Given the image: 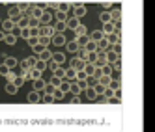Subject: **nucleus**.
Segmentation results:
<instances>
[{"mask_svg": "<svg viewBox=\"0 0 155 132\" xmlns=\"http://www.w3.org/2000/svg\"><path fill=\"white\" fill-rule=\"evenodd\" d=\"M23 17V11L19 9V6H13V8H9V11H8V19L9 20H13V23H17V20Z\"/></svg>", "mask_w": 155, "mask_h": 132, "instance_id": "f257e3e1", "label": "nucleus"}, {"mask_svg": "<svg viewBox=\"0 0 155 132\" xmlns=\"http://www.w3.org/2000/svg\"><path fill=\"white\" fill-rule=\"evenodd\" d=\"M105 56H107V63H116V61H120V54L118 52H114L112 50V47H108L107 50H105Z\"/></svg>", "mask_w": 155, "mask_h": 132, "instance_id": "f03ea898", "label": "nucleus"}, {"mask_svg": "<svg viewBox=\"0 0 155 132\" xmlns=\"http://www.w3.org/2000/svg\"><path fill=\"white\" fill-rule=\"evenodd\" d=\"M38 20H39V24H43V26H51V24L54 23V20H52V13H51V11H47V9L41 13V17H39Z\"/></svg>", "mask_w": 155, "mask_h": 132, "instance_id": "7ed1b4c3", "label": "nucleus"}, {"mask_svg": "<svg viewBox=\"0 0 155 132\" xmlns=\"http://www.w3.org/2000/svg\"><path fill=\"white\" fill-rule=\"evenodd\" d=\"M65 41H68V39H65L64 34H54V36L51 37V43H52L54 47H64V45H65Z\"/></svg>", "mask_w": 155, "mask_h": 132, "instance_id": "20e7f679", "label": "nucleus"}, {"mask_svg": "<svg viewBox=\"0 0 155 132\" xmlns=\"http://www.w3.org/2000/svg\"><path fill=\"white\" fill-rule=\"evenodd\" d=\"M38 34H39V36H47V37H52V36H54L52 24H51V26H43V24H39V26H38Z\"/></svg>", "mask_w": 155, "mask_h": 132, "instance_id": "39448f33", "label": "nucleus"}, {"mask_svg": "<svg viewBox=\"0 0 155 132\" xmlns=\"http://www.w3.org/2000/svg\"><path fill=\"white\" fill-rule=\"evenodd\" d=\"M0 24H2V32H4V34H9V32L15 30V23H13V20H9V19L0 20Z\"/></svg>", "mask_w": 155, "mask_h": 132, "instance_id": "423d86ee", "label": "nucleus"}, {"mask_svg": "<svg viewBox=\"0 0 155 132\" xmlns=\"http://www.w3.org/2000/svg\"><path fill=\"white\" fill-rule=\"evenodd\" d=\"M26 101H28V102H32V104H36V102H41V93H39V91H34V90H32V91L26 95Z\"/></svg>", "mask_w": 155, "mask_h": 132, "instance_id": "0eeeda50", "label": "nucleus"}, {"mask_svg": "<svg viewBox=\"0 0 155 132\" xmlns=\"http://www.w3.org/2000/svg\"><path fill=\"white\" fill-rule=\"evenodd\" d=\"M69 67L71 69H75V71H81V69H84V61L81 60V58H71V61H69Z\"/></svg>", "mask_w": 155, "mask_h": 132, "instance_id": "6e6552de", "label": "nucleus"}, {"mask_svg": "<svg viewBox=\"0 0 155 132\" xmlns=\"http://www.w3.org/2000/svg\"><path fill=\"white\" fill-rule=\"evenodd\" d=\"M68 93H71V95H81L82 93V90H81V86H79V82H77V80H71L69 82V91Z\"/></svg>", "mask_w": 155, "mask_h": 132, "instance_id": "1a4fd4ad", "label": "nucleus"}, {"mask_svg": "<svg viewBox=\"0 0 155 132\" xmlns=\"http://www.w3.org/2000/svg\"><path fill=\"white\" fill-rule=\"evenodd\" d=\"M81 24V19H77V17H71L65 20V30H75L77 26Z\"/></svg>", "mask_w": 155, "mask_h": 132, "instance_id": "9d476101", "label": "nucleus"}, {"mask_svg": "<svg viewBox=\"0 0 155 132\" xmlns=\"http://www.w3.org/2000/svg\"><path fill=\"white\" fill-rule=\"evenodd\" d=\"M73 11H75V15H73V17L81 19V17H84V15H86V6H84V4H77V6L73 8Z\"/></svg>", "mask_w": 155, "mask_h": 132, "instance_id": "9b49d317", "label": "nucleus"}, {"mask_svg": "<svg viewBox=\"0 0 155 132\" xmlns=\"http://www.w3.org/2000/svg\"><path fill=\"white\" fill-rule=\"evenodd\" d=\"M103 34L105 36H110V34H114V32H116V26H114V23H112V20H110V23H103Z\"/></svg>", "mask_w": 155, "mask_h": 132, "instance_id": "f8f14e48", "label": "nucleus"}, {"mask_svg": "<svg viewBox=\"0 0 155 132\" xmlns=\"http://www.w3.org/2000/svg\"><path fill=\"white\" fill-rule=\"evenodd\" d=\"M51 60H52L54 63H56V65H62V63L65 61V54H64V52H52Z\"/></svg>", "mask_w": 155, "mask_h": 132, "instance_id": "ddd939ff", "label": "nucleus"}, {"mask_svg": "<svg viewBox=\"0 0 155 132\" xmlns=\"http://www.w3.org/2000/svg\"><path fill=\"white\" fill-rule=\"evenodd\" d=\"M52 30H54V34H64V32H65V23L54 20V23H52Z\"/></svg>", "mask_w": 155, "mask_h": 132, "instance_id": "4468645a", "label": "nucleus"}, {"mask_svg": "<svg viewBox=\"0 0 155 132\" xmlns=\"http://www.w3.org/2000/svg\"><path fill=\"white\" fill-rule=\"evenodd\" d=\"M65 47H68V52L77 54V50H79V43H77L75 39L73 41H65Z\"/></svg>", "mask_w": 155, "mask_h": 132, "instance_id": "2eb2a0df", "label": "nucleus"}, {"mask_svg": "<svg viewBox=\"0 0 155 132\" xmlns=\"http://www.w3.org/2000/svg\"><path fill=\"white\" fill-rule=\"evenodd\" d=\"M51 56H52V52H51L49 49H43V52H39V54H38V60H41V61H49V60H51Z\"/></svg>", "mask_w": 155, "mask_h": 132, "instance_id": "dca6fc26", "label": "nucleus"}, {"mask_svg": "<svg viewBox=\"0 0 155 132\" xmlns=\"http://www.w3.org/2000/svg\"><path fill=\"white\" fill-rule=\"evenodd\" d=\"M54 20H58V23H65V20H68V13L56 9V11H54Z\"/></svg>", "mask_w": 155, "mask_h": 132, "instance_id": "f3484780", "label": "nucleus"}, {"mask_svg": "<svg viewBox=\"0 0 155 132\" xmlns=\"http://www.w3.org/2000/svg\"><path fill=\"white\" fill-rule=\"evenodd\" d=\"M95 69H97V65H95V63H84V69H82V71H84L88 76H94Z\"/></svg>", "mask_w": 155, "mask_h": 132, "instance_id": "a211bd4d", "label": "nucleus"}, {"mask_svg": "<svg viewBox=\"0 0 155 132\" xmlns=\"http://www.w3.org/2000/svg\"><path fill=\"white\" fill-rule=\"evenodd\" d=\"M2 41H6L8 45H15V43H17V36L13 34V32H9V34H4V39Z\"/></svg>", "mask_w": 155, "mask_h": 132, "instance_id": "6ab92c4d", "label": "nucleus"}, {"mask_svg": "<svg viewBox=\"0 0 155 132\" xmlns=\"http://www.w3.org/2000/svg\"><path fill=\"white\" fill-rule=\"evenodd\" d=\"M110 80H112V74H101V76H99V84H101V86H105V87H108V84H110Z\"/></svg>", "mask_w": 155, "mask_h": 132, "instance_id": "aec40b11", "label": "nucleus"}, {"mask_svg": "<svg viewBox=\"0 0 155 132\" xmlns=\"http://www.w3.org/2000/svg\"><path fill=\"white\" fill-rule=\"evenodd\" d=\"M41 78V71L38 69H28V80H39Z\"/></svg>", "mask_w": 155, "mask_h": 132, "instance_id": "412c9836", "label": "nucleus"}, {"mask_svg": "<svg viewBox=\"0 0 155 132\" xmlns=\"http://www.w3.org/2000/svg\"><path fill=\"white\" fill-rule=\"evenodd\" d=\"M52 76H56V78L64 80V78H65V69H64V67H60V65H58V67L52 71Z\"/></svg>", "mask_w": 155, "mask_h": 132, "instance_id": "4be33fe9", "label": "nucleus"}, {"mask_svg": "<svg viewBox=\"0 0 155 132\" xmlns=\"http://www.w3.org/2000/svg\"><path fill=\"white\" fill-rule=\"evenodd\" d=\"M52 99H54V101H62V99H65V93L60 90V87H54V91H52Z\"/></svg>", "mask_w": 155, "mask_h": 132, "instance_id": "5701e85b", "label": "nucleus"}, {"mask_svg": "<svg viewBox=\"0 0 155 132\" xmlns=\"http://www.w3.org/2000/svg\"><path fill=\"white\" fill-rule=\"evenodd\" d=\"M17 91H19V87H17L13 82H8V84H6V93H8V95H15Z\"/></svg>", "mask_w": 155, "mask_h": 132, "instance_id": "b1692460", "label": "nucleus"}, {"mask_svg": "<svg viewBox=\"0 0 155 132\" xmlns=\"http://www.w3.org/2000/svg\"><path fill=\"white\" fill-rule=\"evenodd\" d=\"M88 37H90L92 41H95V43H97L99 39H101V37H105V34H103V32H101V30H94V32H92V34H90V36H88Z\"/></svg>", "mask_w": 155, "mask_h": 132, "instance_id": "393cba45", "label": "nucleus"}, {"mask_svg": "<svg viewBox=\"0 0 155 132\" xmlns=\"http://www.w3.org/2000/svg\"><path fill=\"white\" fill-rule=\"evenodd\" d=\"M82 49H84L86 52H95V50H97V43L90 39V41H88V43H86V45H84Z\"/></svg>", "mask_w": 155, "mask_h": 132, "instance_id": "a878e982", "label": "nucleus"}, {"mask_svg": "<svg viewBox=\"0 0 155 132\" xmlns=\"http://www.w3.org/2000/svg\"><path fill=\"white\" fill-rule=\"evenodd\" d=\"M45 84H47V82L43 80V78L34 80V91H39V93H41V91H43V87H45Z\"/></svg>", "mask_w": 155, "mask_h": 132, "instance_id": "bb28decb", "label": "nucleus"}, {"mask_svg": "<svg viewBox=\"0 0 155 132\" xmlns=\"http://www.w3.org/2000/svg\"><path fill=\"white\" fill-rule=\"evenodd\" d=\"M110 45H108V41H107V37H101L97 41V50H107Z\"/></svg>", "mask_w": 155, "mask_h": 132, "instance_id": "cd10ccee", "label": "nucleus"}, {"mask_svg": "<svg viewBox=\"0 0 155 132\" xmlns=\"http://www.w3.org/2000/svg\"><path fill=\"white\" fill-rule=\"evenodd\" d=\"M4 65H6V67H9V69H13V67H17V60L12 58V56H8V58L4 60Z\"/></svg>", "mask_w": 155, "mask_h": 132, "instance_id": "c85d7f7f", "label": "nucleus"}, {"mask_svg": "<svg viewBox=\"0 0 155 132\" xmlns=\"http://www.w3.org/2000/svg\"><path fill=\"white\" fill-rule=\"evenodd\" d=\"M84 93H86V97L90 99V101H95V99H97V93H95V90H94V87H86V90H84Z\"/></svg>", "mask_w": 155, "mask_h": 132, "instance_id": "c756f323", "label": "nucleus"}, {"mask_svg": "<svg viewBox=\"0 0 155 132\" xmlns=\"http://www.w3.org/2000/svg\"><path fill=\"white\" fill-rule=\"evenodd\" d=\"M73 32H75V37H81V36H84V34H86V26H84V24L81 23V24L77 26V28H75Z\"/></svg>", "mask_w": 155, "mask_h": 132, "instance_id": "7c9ffc66", "label": "nucleus"}, {"mask_svg": "<svg viewBox=\"0 0 155 132\" xmlns=\"http://www.w3.org/2000/svg\"><path fill=\"white\" fill-rule=\"evenodd\" d=\"M38 43H39L41 47L47 49V47L51 45V37H47V36H39V37H38Z\"/></svg>", "mask_w": 155, "mask_h": 132, "instance_id": "2f4dec72", "label": "nucleus"}, {"mask_svg": "<svg viewBox=\"0 0 155 132\" xmlns=\"http://www.w3.org/2000/svg\"><path fill=\"white\" fill-rule=\"evenodd\" d=\"M75 41L79 43V47H84L88 41H90V37H88V34H84V36H81V37H75Z\"/></svg>", "mask_w": 155, "mask_h": 132, "instance_id": "473e14b6", "label": "nucleus"}, {"mask_svg": "<svg viewBox=\"0 0 155 132\" xmlns=\"http://www.w3.org/2000/svg\"><path fill=\"white\" fill-rule=\"evenodd\" d=\"M32 69H38V71H41V73H43V71L47 69V61H41V60H38V61H36V65H34Z\"/></svg>", "mask_w": 155, "mask_h": 132, "instance_id": "72a5a7b5", "label": "nucleus"}, {"mask_svg": "<svg viewBox=\"0 0 155 132\" xmlns=\"http://www.w3.org/2000/svg\"><path fill=\"white\" fill-rule=\"evenodd\" d=\"M86 76H88V74L81 69V71H77V73H75V80H77V82H84V80H86Z\"/></svg>", "mask_w": 155, "mask_h": 132, "instance_id": "f704fd0d", "label": "nucleus"}, {"mask_svg": "<svg viewBox=\"0 0 155 132\" xmlns=\"http://www.w3.org/2000/svg\"><path fill=\"white\" fill-rule=\"evenodd\" d=\"M99 19H101V23H110V20H112V15H110V11H103L99 15Z\"/></svg>", "mask_w": 155, "mask_h": 132, "instance_id": "c9c22d12", "label": "nucleus"}, {"mask_svg": "<svg viewBox=\"0 0 155 132\" xmlns=\"http://www.w3.org/2000/svg\"><path fill=\"white\" fill-rule=\"evenodd\" d=\"M60 90L68 95V91H69V80H68V78H64V80L60 82Z\"/></svg>", "mask_w": 155, "mask_h": 132, "instance_id": "e433bc0d", "label": "nucleus"}, {"mask_svg": "<svg viewBox=\"0 0 155 132\" xmlns=\"http://www.w3.org/2000/svg\"><path fill=\"white\" fill-rule=\"evenodd\" d=\"M112 69H114L112 63H105L103 67H101V73H103V74H112Z\"/></svg>", "mask_w": 155, "mask_h": 132, "instance_id": "4c0bfd02", "label": "nucleus"}, {"mask_svg": "<svg viewBox=\"0 0 155 132\" xmlns=\"http://www.w3.org/2000/svg\"><path fill=\"white\" fill-rule=\"evenodd\" d=\"M75 73H77L75 69H71V67H68V69H65V78H68L69 82H71V80H75Z\"/></svg>", "mask_w": 155, "mask_h": 132, "instance_id": "58836bf2", "label": "nucleus"}, {"mask_svg": "<svg viewBox=\"0 0 155 132\" xmlns=\"http://www.w3.org/2000/svg\"><path fill=\"white\" fill-rule=\"evenodd\" d=\"M25 61H26V67H28V69H32V67H34V65H36L38 58H36V56H30V58H26Z\"/></svg>", "mask_w": 155, "mask_h": 132, "instance_id": "ea45409f", "label": "nucleus"}, {"mask_svg": "<svg viewBox=\"0 0 155 132\" xmlns=\"http://www.w3.org/2000/svg\"><path fill=\"white\" fill-rule=\"evenodd\" d=\"M39 26V20L34 17H28V28H38Z\"/></svg>", "mask_w": 155, "mask_h": 132, "instance_id": "a19ab883", "label": "nucleus"}, {"mask_svg": "<svg viewBox=\"0 0 155 132\" xmlns=\"http://www.w3.org/2000/svg\"><path fill=\"white\" fill-rule=\"evenodd\" d=\"M19 36L25 37V39H28V37H30V28H28V26H26V28H21V30H19Z\"/></svg>", "mask_w": 155, "mask_h": 132, "instance_id": "79ce46f5", "label": "nucleus"}, {"mask_svg": "<svg viewBox=\"0 0 155 132\" xmlns=\"http://www.w3.org/2000/svg\"><path fill=\"white\" fill-rule=\"evenodd\" d=\"M103 97L110 99V102H112V97H114V90H110V87H105V91H103Z\"/></svg>", "mask_w": 155, "mask_h": 132, "instance_id": "37998d69", "label": "nucleus"}, {"mask_svg": "<svg viewBox=\"0 0 155 132\" xmlns=\"http://www.w3.org/2000/svg\"><path fill=\"white\" fill-rule=\"evenodd\" d=\"M84 82H86V86H88V87H94V86L97 84V80L94 78V76H86V80H84Z\"/></svg>", "mask_w": 155, "mask_h": 132, "instance_id": "c03bdc74", "label": "nucleus"}, {"mask_svg": "<svg viewBox=\"0 0 155 132\" xmlns=\"http://www.w3.org/2000/svg\"><path fill=\"white\" fill-rule=\"evenodd\" d=\"M60 78H56V76H51V80H49V84L52 86V87H60Z\"/></svg>", "mask_w": 155, "mask_h": 132, "instance_id": "a18cd8bd", "label": "nucleus"}, {"mask_svg": "<svg viewBox=\"0 0 155 132\" xmlns=\"http://www.w3.org/2000/svg\"><path fill=\"white\" fill-rule=\"evenodd\" d=\"M68 101H69L71 104H81V102H82V99H81V95H73L71 99H68Z\"/></svg>", "mask_w": 155, "mask_h": 132, "instance_id": "49530a36", "label": "nucleus"}, {"mask_svg": "<svg viewBox=\"0 0 155 132\" xmlns=\"http://www.w3.org/2000/svg\"><path fill=\"white\" fill-rule=\"evenodd\" d=\"M108 87H110V90H120V87H121V84H120V80H110Z\"/></svg>", "mask_w": 155, "mask_h": 132, "instance_id": "de8ad7c7", "label": "nucleus"}, {"mask_svg": "<svg viewBox=\"0 0 155 132\" xmlns=\"http://www.w3.org/2000/svg\"><path fill=\"white\" fill-rule=\"evenodd\" d=\"M43 49H45V47H41L39 43H38V45H34V47H32V52H36V54H34L36 58H38V54H39V52H43Z\"/></svg>", "mask_w": 155, "mask_h": 132, "instance_id": "09e8293b", "label": "nucleus"}, {"mask_svg": "<svg viewBox=\"0 0 155 132\" xmlns=\"http://www.w3.org/2000/svg\"><path fill=\"white\" fill-rule=\"evenodd\" d=\"M94 90H95V93H97V95H103V91H105V86H101V84L97 82V84L94 86Z\"/></svg>", "mask_w": 155, "mask_h": 132, "instance_id": "8fccbe9b", "label": "nucleus"}, {"mask_svg": "<svg viewBox=\"0 0 155 132\" xmlns=\"http://www.w3.org/2000/svg\"><path fill=\"white\" fill-rule=\"evenodd\" d=\"M15 76H17L15 71H9V73L6 74V82H13V80H15Z\"/></svg>", "mask_w": 155, "mask_h": 132, "instance_id": "3c124183", "label": "nucleus"}, {"mask_svg": "<svg viewBox=\"0 0 155 132\" xmlns=\"http://www.w3.org/2000/svg\"><path fill=\"white\" fill-rule=\"evenodd\" d=\"M41 101L51 104V102H54V99H52V95H45V93H43V95H41Z\"/></svg>", "mask_w": 155, "mask_h": 132, "instance_id": "603ef678", "label": "nucleus"}, {"mask_svg": "<svg viewBox=\"0 0 155 132\" xmlns=\"http://www.w3.org/2000/svg\"><path fill=\"white\" fill-rule=\"evenodd\" d=\"M71 8V4H65V2H62V4H58V9H60V11H65V13H68V9Z\"/></svg>", "mask_w": 155, "mask_h": 132, "instance_id": "864d4df0", "label": "nucleus"}, {"mask_svg": "<svg viewBox=\"0 0 155 132\" xmlns=\"http://www.w3.org/2000/svg\"><path fill=\"white\" fill-rule=\"evenodd\" d=\"M13 84H15L17 87H21V86L25 84V80H23V76H19V74H17V76H15V80H13Z\"/></svg>", "mask_w": 155, "mask_h": 132, "instance_id": "5fc2aeb1", "label": "nucleus"}, {"mask_svg": "<svg viewBox=\"0 0 155 132\" xmlns=\"http://www.w3.org/2000/svg\"><path fill=\"white\" fill-rule=\"evenodd\" d=\"M9 71H12V69H9V67H6V65L2 63V65H0V74H2V76H6Z\"/></svg>", "mask_w": 155, "mask_h": 132, "instance_id": "6e6d98bb", "label": "nucleus"}, {"mask_svg": "<svg viewBox=\"0 0 155 132\" xmlns=\"http://www.w3.org/2000/svg\"><path fill=\"white\" fill-rule=\"evenodd\" d=\"M26 41H28V45H30V47H34V45H38V37H28Z\"/></svg>", "mask_w": 155, "mask_h": 132, "instance_id": "4d7b16f0", "label": "nucleus"}, {"mask_svg": "<svg viewBox=\"0 0 155 132\" xmlns=\"http://www.w3.org/2000/svg\"><path fill=\"white\" fill-rule=\"evenodd\" d=\"M47 67H49L51 71H54V69H56V67H58V65H56V63H54L52 60H49V61H47Z\"/></svg>", "mask_w": 155, "mask_h": 132, "instance_id": "13d9d810", "label": "nucleus"}, {"mask_svg": "<svg viewBox=\"0 0 155 132\" xmlns=\"http://www.w3.org/2000/svg\"><path fill=\"white\" fill-rule=\"evenodd\" d=\"M30 37H39V34H38V28H30Z\"/></svg>", "mask_w": 155, "mask_h": 132, "instance_id": "bf43d9fd", "label": "nucleus"}, {"mask_svg": "<svg viewBox=\"0 0 155 132\" xmlns=\"http://www.w3.org/2000/svg\"><path fill=\"white\" fill-rule=\"evenodd\" d=\"M47 8H51V9H54V11H56V9H58V4L52 2V4H47Z\"/></svg>", "mask_w": 155, "mask_h": 132, "instance_id": "052dcab7", "label": "nucleus"}, {"mask_svg": "<svg viewBox=\"0 0 155 132\" xmlns=\"http://www.w3.org/2000/svg\"><path fill=\"white\" fill-rule=\"evenodd\" d=\"M2 39H4V32H2V30H0V41H2Z\"/></svg>", "mask_w": 155, "mask_h": 132, "instance_id": "680f3d73", "label": "nucleus"}, {"mask_svg": "<svg viewBox=\"0 0 155 132\" xmlns=\"http://www.w3.org/2000/svg\"><path fill=\"white\" fill-rule=\"evenodd\" d=\"M0 20H2V19H0Z\"/></svg>", "mask_w": 155, "mask_h": 132, "instance_id": "e2e57ef3", "label": "nucleus"}]
</instances>
